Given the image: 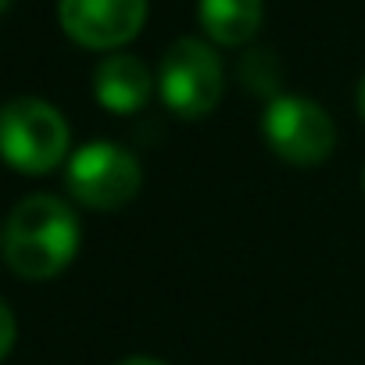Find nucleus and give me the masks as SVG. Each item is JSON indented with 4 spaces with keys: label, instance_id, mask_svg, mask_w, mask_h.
<instances>
[{
    "label": "nucleus",
    "instance_id": "nucleus-10",
    "mask_svg": "<svg viewBox=\"0 0 365 365\" xmlns=\"http://www.w3.org/2000/svg\"><path fill=\"white\" fill-rule=\"evenodd\" d=\"M358 111H361V118H365V76H361V83H358Z\"/></svg>",
    "mask_w": 365,
    "mask_h": 365
},
{
    "label": "nucleus",
    "instance_id": "nucleus-7",
    "mask_svg": "<svg viewBox=\"0 0 365 365\" xmlns=\"http://www.w3.org/2000/svg\"><path fill=\"white\" fill-rule=\"evenodd\" d=\"M158 79H150V68L133 58V54H108L97 72H93V93L101 101V108L115 111V115H133L150 101Z\"/></svg>",
    "mask_w": 365,
    "mask_h": 365
},
{
    "label": "nucleus",
    "instance_id": "nucleus-13",
    "mask_svg": "<svg viewBox=\"0 0 365 365\" xmlns=\"http://www.w3.org/2000/svg\"><path fill=\"white\" fill-rule=\"evenodd\" d=\"M361 187H365V175H361Z\"/></svg>",
    "mask_w": 365,
    "mask_h": 365
},
{
    "label": "nucleus",
    "instance_id": "nucleus-6",
    "mask_svg": "<svg viewBox=\"0 0 365 365\" xmlns=\"http://www.w3.org/2000/svg\"><path fill=\"white\" fill-rule=\"evenodd\" d=\"M58 22L79 47L115 51L147 22V0H61Z\"/></svg>",
    "mask_w": 365,
    "mask_h": 365
},
{
    "label": "nucleus",
    "instance_id": "nucleus-8",
    "mask_svg": "<svg viewBox=\"0 0 365 365\" xmlns=\"http://www.w3.org/2000/svg\"><path fill=\"white\" fill-rule=\"evenodd\" d=\"M201 29L222 47L247 43L262 26V0H201Z\"/></svg>",
    "mask_w": 365,
    "mask_h": 365
},
{
    "label": "nucleus",
    "instance_id": "nucleus-4",
    "mask_svg": "<svg viewBox=\"0 0 365 365\" xmlns=\"http://www.w3.org/2000/svg\"><path fill=\"white\" fill-rule=\"evenodd\" d=\"M65 179H68V194L93 212L125 208L143 187L140 161L108 140H93V143L79 147L68 161Z\"/></svg>",
    "mask_w": 365,
    "mask_h": 365
},
{
    "label": "nucleus",
    "instance_id": "nucleus-9",
    "mask_svg": "<svg viewBox=\"0 0 365 365\" xmlns=\"http://www.w3.org/2000/svg\"><path fill=\"white\" fill-rule=\"evenodd\" d=\"M15 336H19V326H15V315L11 308L0 301V358H8L11 347H15Z\"/></svg>",
    "mask_w": 365,
    "mask_h": 365
},
{
    "label": "nucleus",
    "instance_id": "nucleus-12",
    "mask_svg": "<svg viewBox=\"0 0 365 365\" xmlns=\"http://www.w3.org/2000/svg\"><path fill=\"white\" fill-rule=\"evenodd\" d=\"M8 4H11V0H0V11H8Z\"/></svg>",
    "mask_w": 365,
    "mask_h": 365
},
{
    "label": "nucleus",
    "instance_id": "nucleus-1",
    "mask_svg": "<svg viewBox=\"0 0 365 365\" xmlns=\"http://www.w3.org/2000/svg\"><path fill=\"white\" fill-rule=\"evenodd\" d=\"M4 262L22 279H51L79 251V219L54 194H29L4 222Z\"/></svg>",
    "mask_w": 365,
    "mask_h": 365
},
{
    "label": "nucleus",
    "instance_id": "nucleus-2",
    "mask_svg": "<svg viewBox=\"0 0 365 365\" xmlns=\"http://www.w3.org/2000/svg\"><path fill=\"white\" fill-rule=\"evenodd\" d=\"M68 154V122L40 97H19L0 108V158L26 175L58 168Z\"/></svg>",
    "mask_w": 365,
    "mask_h": 365
},
{
    "label": "nucleus",
    "instance_id": "nucleus-3",
    "mask_svg": "<svg viewBox=\"0 0 365 365\" xmlns=\"http://www.w3.org/2000/svg\"><path fill=\"white\" fill-rule=\"evenodd\" d=\"M222 61L194 36L175 40L158 65V93L179 118H205L222 101Z\"/></svg>",
    "mask_w": 365,
    "mask_h": 365
},
{
    "label": "nucleus",
    "instance_id": "nucleus-5",
    "mask_svg": "<svg viewBox=\"0 0 365 365\" xmlns=\"http://www.w3.org/2000/svg\"><path fill=\"white\" fill-rule=\"evenodd\" d=\"M262 125H265L269 147L283 161L301 165V168L326 161L336 143V129H333V118L326 115V108L308 97H297V93L272 97Z\"/></svg>",
    "mask_w": 365,
    "mask_h": 365
},
{
    "label": "nucleus",
    "instance_id": "nucleus-11",
    "mask_svg": "<svg viewBox=\"0 0 365 365\" xmlns=\"http://www.w3.org/2000/svg\"><path fill=\"white\" fill-rule=\"evenodd\" d=\"M118 365H161V361H154V358H125Z\"/></svg>",
    "mask_w": 365,
    "mask_h": 365
}]
</instances>
